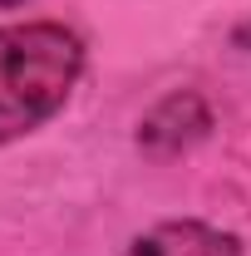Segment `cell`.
<instances>
[{"label": "cell", "mask_w": 251, "mask_h": 256, "mask_svg": "<svg viewBox=\"0 0 251 256\" xmlns=\"http://www.w3.org/2000/svg\"><path fill=\"white\" fill-rule=\"evenodd\" d=\"M15 5H25V0H0V10H15Z\"/></svg>", "instance_id": "277c9868"}, {"label": "cell", "mask_w": 251, "mask_h": 256, "mask_svg": "<svg viewBox=\"0 0 251 256\" xmlns=\"http://www.w3.org/2000/svg\"><path fill=\"white\" fill-rule=\"evenodd\" d=\"M207 128H212L207 104L192 94V89H178V94H168L153 114L138 124V143H143L148 153H182V148H192V143L207 133Z\"/></svg>", "instance_id": "7a4b0ae2"}, {"label": "cell", "mask_w": 251, "mask_h": 256, "mask_svg": "<svg viewBox=\"0 0 251 256\" xmlns=\"http://www.w3.org/2000/svg\"><path fill=\"white\" fill-rule=\"evenodd\" d=\"M124 256H242V242L207 222H162L143 232Z\"/></svg>", "instance_id": "3957f363"}, {"label": "cell", "mask_w": 251, "mask_h": 256, "mask_svg": "<svg viewBox=\"0 0 251 256\" xmlns=\"http://www.w3.org/2000/svg\"><path fill=\"white\" fill-rule=\"evenodd\" d=\"M84 74L79 34L54 20L0 25V143H15L60 114Z\"/></svg>", "instance_id": "6da1fadb"}]
</instances>
